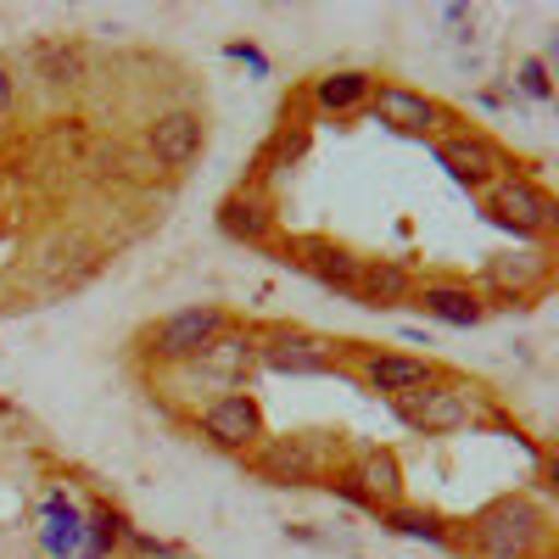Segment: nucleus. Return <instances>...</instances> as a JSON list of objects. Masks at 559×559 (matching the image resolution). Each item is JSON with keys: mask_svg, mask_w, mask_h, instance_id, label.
<instances>
[{"mask_svg": "<svg viewBox=\"0 0 559 559\" xmlns=\"http://www.w3.org/2000/svg\"><path fill=\"white\" fill-rule=\"evenodd\" d=\"M471 543L487 559H543L548 548V515L526 498H492L471 521Z\"/></svg>", "mask_w": 559, "mask_h": 559, "instance_id": "nucleus-1", "label": "nucleus"}, {"mask_svg": "<svg viewBox=\"0 0 559 559\" xmlns=\"http://www.w3.org/2000/svg\"><path fill=\"white\" fill-rule=\"evenodd\" d=\"M487 218H492L498 229H509L515 241H537V236H548V229L559 224V207H554L548 191H537L532 179L509 174V179H492Z\"/></svg>", "mask_w": 559, "mask_h": 559, "instance_id": "nucleus-2", "label": "nucleus"}, {"mask_svg": "<svg viewBox=\"0 0 559 559\" xmlns=\"http://www.w3.org/2000/svg\"><path fill=\"white\" fill-rule=\"evenodd\" d=\"M258 364L274 369V376H331L342 364V342H324V336L280 324V331L258 336Z\"/></svg>", "mask_w": 559, "mask_h": 559, "instance_id": "nucleus-3", "label": "nucleus"}, {"mask_svg": "<svg viewBox=\"0 0 559 559\" xmlns=\"http://www.w3.org/2000/svg\"><path fill=\"white\" fill-rule=\"evenodd\" d=\"M229 331V319H224V308H179V313H168L163 324H157V336H152V358L157 364H191V358H202L218 336Z\"/></svg>", "mask_w": 559, "mask_h": 559, "instance_id": "nucleus-4", "label": "nucleus"}, {"mask_svg": "<svg viewBox=\"0 0 559 559\" xmlns=\"http://www.w3.org/2000/svg\"><path fill=\"white\" fill-rule=\"evenodd\" d=\"M397 419L414 431H426V437H442V431H459V426H471V386H448V381H431V386H419V392H403L392 397Z\"/></svg>", "mask_w": 559, "mask_h": 559, "instance_id": "nucleus-5", "label": "nucleus"}, {"mask_svg": "<svg viewBox=\"0 0 559 559\" xmlns=\"http://www.w3.org/2000/svg\"><path fill=\"white\" fill-rule=\"evenodd\" d=\"M252 464H258V476L274 481V487H308V481L331 476V471H324V459H319V442L308 431H297V437H263L252 448Z\"/></svg>", "mask_w": 559, "mask_h": 559, "instance_id": "nucleus-6", "label": "nucleus"}, {"mask_svg": "<svg viewBox=\"0 0 559 559\" xmlns=\"http://www.w3.org/2000/svg\"><path fill=\"white\" fill-rule=\"evenodd\" d=\"M202 431L213 448L224 453H252L263 442V408L252 392H218L207 408H202Z\"/></svg>", "mask_w": 559, "mask_h": 559, "instance_id": "nucleus-7", "label": "nucleus"}, {"mask_svg": "<svg viewBox=\"0 0 559 559\" xmlns=\"http://www.w3.org/2000/svg\"><path fill=\"white\" fill-rule=\"evenodd\" d=\"M358 376L369 392H386V397H403V392H419L437 381V364L431 358H408V353H358Z\"/></svg>", "mask_w": 559, "mask_h": 559, "instance_id": "nucleus-8", "label": "nucleus"}, {"mask_svg": "<svg viewBox=\"0 0 559 559\" xmlns=\"http://www.w3.org/2000/svg\"><path fill=\"white\" fill-rule=\"evenodd\" d=\"M437 163L448 168V179L464 185V191H492V179H498V152H492V140H481V134L437 140Z\"/></svg>", "mask_w": 559, "mask_h": 559, "instance_id": "nucleus-9", "label": "nucleus"}, {"mask_svg": "<svg viewBox=\"0 0 559 559\" xmlns=\"http://www.w3.org/2000/svg\"><path fill=\"white\" fill-rule=\"evenodd\" d=\"M369 102H376V118L397 134H431L442 123V107L408 84H381V90H369Z\"/></svg>", "mask_w": 559, "mask_h": 559, "instance_id": "nucleus-10", "label": "nucleus"}, {"mask_svg": "<svg viewBox=\"0 0 559 559\" xmlns=\"http://www.w3.org/2000/svg\"><path fill=\"white\" fill-rule=\"evenodd\" d=\"M39 548L51 559H79V548H84V509L62 487H51L39 503Z\"/></svg>", "mask_w": 559, "mask_h": 559, "instance_id": "nucleus-11", "label": "nucleus"}, {"mask_svg": "<svg viewBox=\"0 0 559 559\" xmlns=\"http://www.w3.org/2000/svg\"><path fill=\"white\" fill-rule=\"evenodd\" d=\"M152 157L163 168H191L202 157V118L197 112H163L152 123Z\"/></svg>", "mask_w": 559, "mask_h": 559, "instance_id": "nucleus-12", "label": "nucleus"}, {"mask_svg": "<svg viewBox=\"0 0 559 559\" xmlns=\"http://www.w3.org/2000/svg\"><path fill=\"white\" fill-rule=\"evenodd\" d=\"M297 258H302V269H313L331 292H342V297L358 302V263H364V258H353L347 247L324 241V236H302V241H297Z\"/></svg>", "mask_w": 559, "mask_h": 559, "instance_id": "nucleus-13", "label": "nucleus"}, {"mask_svg": "<svg viewBox=\"0 0 559 559\" xmlns=\"http://www.w3.org/2000/svg\"><path fill=\"white\" fill-rule=\"evenodd\" d=\"M347 476L364 487V498L376 503V509L403 503V464H397V453H392V448H364V453H358V464H353Z\"/></svg>", "mask_w": 559, "mask_h": 559, "instance_id": "nucleus-14", "label": "nucleus"}, {"mask_svg": "<svg viewBox=\"0 0 559 559\" xmlns=\"http://www.w3.org/2000/svg\"><path fill=\"white\" fill-rule=\"evenodd\" d=\"M414 297V274L392 258H364L358 263V308H392Z\"/></svg>", "mask_w": 559, "mask_h": 559, "instance_id": "nucleus-15", "label": "nucleus"}, {"mask_svg": "<svg viewBox=\"0 0 559 559\" xmlns=\"http://www.w3.org/2000/svg\"><path fill=\"white\" fill-rule=\"evenodd\" d=\"M218 229L229 241H269V229H274V213H269V202L258 197V191H236V197H224V207H218Z\"/></svg>", "mask_w": 559, "mask_h": 559, "instance_id": "nucleus-16", "label": "nucleus"}, {"mask_svg": "<svg viewBox=\"0 0 559 559\" xmlns=\"http://www.w3.org/2000/svg\"><path fill=\"white\" fill-rule=\"evenodd\" d=\"M191 364L202 369V376H218L229 392H241L236 381H241V369L258 364V336H229V331H224V336H218L202 358H191Z\"/></svg>", "mask_w": 559, "mask_h": 559, "instance_id": "nucleus-17", "label": "nucleus"}, {"mask_svg": "<svg viewBox=\"0 0 559 559\" xmlns=\"http://www.w3.org/2000/svg\"><path fill=\"white\" fill-rule=\"evenodd\" d=\"M419 308H426L431 319H442V324H459V331H471V324L487 319V302L471 286H426L419 292Z\"/></svg>", "mask_w": 559, "mask_h": 559, "instance_id": "nucleus-18", "label": "nucleus"}, {"mask_svg": "<svg viewBox=\"0 0 559 559\" xmlns=\"http://www.w3.org/2000/svg\"><path fill=\"white\" fill-rule=\"evenodd\" d=\"M381 521H386V532H397V537H408V543H426V548H448V543H453L448 521H442V515H431V509L392 503V509H381Z\"/></svg>", "mask_w": 559, "mask_h": 559, "instance_id": "nucleus-19", "label": "nucleus"}, {"mask_svg": "<svg viewBox=\"0 0 559 559\" xmlns=\"http://www.w3.org/2000/svg\"><path fill=\"white\" fill-rule=\"evenodd\" d=\"M369 90H376V79L369 73H324L313 84V107L319 112H353L369 102Z\"/></svg>", "mask_w": 559, "mask_h": 559, "instance_id": "nucleus-20", "label": "nucleus"}, {"mask_svg": "<svg viewBox=\"0 0 559 559\" xmlns=\"http://www.w3.org/2000/svg\"><path fill=\"white\" fill-rule=\"evenodd\" d=\"M123 515L112 503H90L84 509V548H79V559H112V548L123 543Z\"/></svg>", "mask_w": 559, "mask_h": 559, "instance_id": "nucleus-21", "label": "nucleus"}, {"mask_svg": "<svg viewBox=\"0 0 559 559\" xmlns=\"http://www.w3.org/2000/svg\"><path fill=\"white\" fill-rule=\"evenodd\" d=\"M543 274H548V263H543L537 252H526V258H492V263H487V286L503 292V297L515 292V302H521Z\"/></svg>", "mask_w": 559, "mask_h": 559, "instance_id": "nucleus-22", "label": "nucleus"}, {"mask_svg": "<svg viewBox=\"0 0 559 559\" xmlns=\"http://www.w3.org/2000/svg\"><path fill=\"white\" fill-rule=\"evenodd\" d=\"M515 84L526 90L532 102H554V79H548V62H543V57H526L521 73H515Z\"/></svg>", "mask_w": 559, "mask_h": 559, "instance_id": "nucleus-23", "label": "nucleus"}, {"mask_svg": "<svg viewBox=\"0 0 559 559\" xmlns=\"http://www.w3.org/2000/svg\"><path fill=\"white\" fill-rule=\"evenodd\" d=\"M39 62H45V79L51 84H73L79 79V51H68V45H51Z\"/></svg>", "mask_w": 559, "mask_h": 559, "instance_id": "nucleus-24", "label": "nucleus"}, {"mask_svg": "<svg viewBox=\"0 0 559 559\" xmlns=\"http://www.w3.org/2000/svg\"><path fill=\"white\" fill-rule=\"evenodd\" d=\"M224 57H236V62H247V68H252L258 79H269V57L258 51L252 39H229V45H224Z\"/></svg>", "mask_w": 559, "mask_h": 559, "instance_id": "nucleus-25", "label": "nucleus"}, {"mask_svg": "<svg viewBox=\"0 0 559 559\" xmlns=\"http://www.w3.org/2000/svg\"><path fill=\"white\" fill-rule=\"evenodd\" d=\"M7 107H12V73L0 68V112H7Z\"/></svg>", "mask_w": 559, "mask_h": 559, "instance_id": "nucleus-26", "label": "nucleus"}, {"mask_svg": "<svg viewBox=\"0 0 559 559\" xmlns=\"http://www.w3.org/2000/svg\"><path fill=\"white\" fill-rule=\"evenodd\" d=\"M0 414H12V408H7V403H0Z\"/></svg>", "mask_w": 559, "mask_h": 559, "instance_id": "nucleus-27", "label": "nucleus"}]
</instances>
